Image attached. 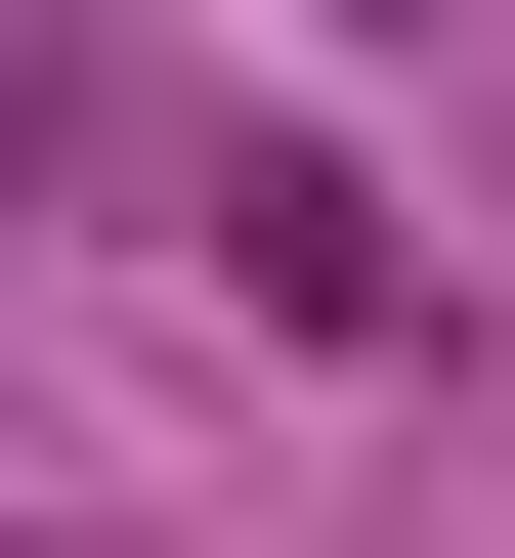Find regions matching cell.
I'll return each mask as SVG.
<instances>
[{"mask_svg":"<svg viewBox=\"0 0 515 558\" xmlns=\"http://www.w3.org/2000/svg\"><path fill=\"white\" fill-rule=\"evenodd\" d=\"M216 258H258V301H301V344H430V258H387V172H301V130H258V172H216Z\"/></svg>","mask_w":515,"mask_h":558,"instance_id":"obj_1","label":"cell"}]
</instances>
